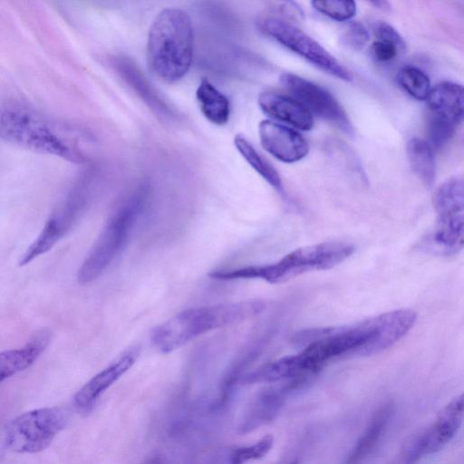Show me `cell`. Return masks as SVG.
Segmentation results:
<instances>
[{
    "instance_id": "cell-1",
    "label": "cell",
    "mask_w": 464,
    "mask_h": 464,
    "mask_svg": "<svg viewBox=\"0 0 464 464\" xmlns=\"http://www.w3.org/2000/svg\"><path fill=\"white\" fill-rule=\"evenodd\" d=\"M265 308L266 303L256 299L189 308L157 325L150 340L158 351L168 353L212 330L254 317Z\"/></svg>"
},
{
    "instance_id": "cell-2",
    "label": "cell",
    "mask_w": 464,
    "mask_h": 464,
    "mask_svg": "<svg viewBox=\"0 0 464 464\" xmlns=\"http://www.w3.org/2000/svg\"><path fill=\"white\" fill-rule=\"evenodd\" d=\"M193 55V30L187 13L162 10L153 21L147 43L150 72L160 80L173 82L186 75Z\"/></svg>"
},
{
    "instance_id": "cell-3",
    "label": "cell",
    "mask_w": 464,
    "mask_h": 464,
    "mask_svg": "<svg viewBox=\"0 0 464 464\" xmlns=\"http://www.w3.org/2000/svg\"><path fill=\"white\" fill-rule=\"evenodd\" d=\"M0 138L23 149L71 162L86 160L82 150L65 139L56 126L21 102H9L0 106Z\"/></svg>"
},
{
    "instance_id": "cell-4",
    "label": "cell",
    "mask_w": 464,
    "mask_h": 464,
    "mask_svg": "<svg viewBox=\"0 0 464 464\" xmlns=\"http://www.w3.org/2000/svg\"><path fill=\"white\" fill-rule=\"evenodd\" d=\"M354 252L347 242L330 241L299 247L279 261L265 266H250L209 273L217 280L262 279L271 284L285 282L304 273L334 267Z\"/></svg>"
},
{
    "instance_id": "cell-5",
    "label": "cell",
    "mask_w": 464,
    "mask_h": 464,
    "mask_svg": "<svg viewBox=\"0 0 464 464\" xmlns=\"http://www.w3.org/2000/svg\"><path fill=\"white\" fill-rule=\"evenodd\" d=\"M144 199L143 193H137L111 215L78 270L80 284L96 280L121 254L143 208Z\"/></svg>"
},
{
    "instance_id": "cell-6",
    "label": "cell",
    "mask_w": 464,
    "mask_h": 464,
    "mask_svg": "<svg viewBox=\"0 0 464 464\" xmlns=\"http://www.w3.org/2000/svg\"><path fill=\"white\" fill-rule=\"evenodd\" d=\"M66 411L58 407L35 409L20 414L5 429V446L17 453L45 450L67 423Z\"/></svg>"
},
{
    "instance_id": "cell-7",
    "label": "cell",
    "mask_w": 464,
    "mask_h": 464,
    "mask_svg": "<svg viewBox=\"0 0 464 464\" xmlns=\"http://www.w3.org/2000/svg\"><path fill=\"white\" fill-rule=\"evenodd\" d=\"M87 172L69 191L64 201L50 216L39 235L22 256L19 266H24L51 250L71 229L86 207L93 182Z\"/></svg>"
},
{
    "instance_id": "cell-8",
    "label": "cell",
    "mask_w": 464,
    "mask_h": 464,
    "mask_svg": "<svg viewBox=\"0 0 464 464\" xmlns=\"http://www.w3.org/2000/svg\"><path fill=\"white\" fill-rule=\"evenodd\" d=\"M257 24L263 33L324 72L345 82L353 80L349 70L321 44L293 24L273 15H265L259 18Z\"/></svg>"
},
{
    "instance_id": "cell-9",
    "label": "cell",
    "mask_w": 464,
    "mask_h": 464,
    "mask_svg": "<svg viewBox=\"0 0 464 464\" xmlns=\"http://www.w3.org/2000/svg\"><path fill=\"white\" fill-rule=\"evenodd\" d=\"M463 409L464 399L459 394L443 408L430 426L405 443L400 455L401 460L412 463L442 450L459 430L463 420Z\"/></svg>"
},
{
    "instance_id": "cell-10",
    "label": "cell",
    "mask_w": 464,
    "mask_h": 464,
    "mask_svg": "<svg viewBox=\"0 0 464 464\" xmlns=\"http://www.w3.org/2000/svg\"><path fill=\"white\" fill-rule=\"evenodd\" d=\"M280 82L311 113L348 134L353 133V126L346 112L327 90L290 72L283 73L280 76Z\"/></svg>"
},
{
    "instance_id": "cell-11",
    "label": "cell",
    "mask_w": 464,
    "mask_h": 464,
    "mask_svg": "<svg viewBox=\"0 0 464 464\" xmlns=\"http://www.w3.org/2000/svg\"><path fill=\"white\" fill-rule=\"evenodd\" d=\"M307 377L290 379L277 386L261 390L252 400L238 426L241 434L253 431L274 420L283 408L290 393L306 382Z\"/></svg>"
},
{
    "instance_id": "cell-12",
    "label": "cell",
    "mask_w": 464,
    "mask_h": 464,
    "mask_svg": "<svg viewBox=\"0 0 464 464\" xmlns=\"http://www.w3.org/2000/svg\"><path fill=\"white\" fill-rule=\"evenodd\" d=\"M258 135L262 147L285 163L298 161L309 151L306 140L299 132L274 121H260Z\"/></svg>"
},
{
    "instance_id": "cell-13",
    "label": "cell",
    "mask_w": 464,
    "mask_h": 464,
    "mask_svg": "<svg viewBox=\"0 0 464 464\" xmlns=\"http://www.w3.org/2000/svg\"><path fill=\"white\" fill-rule=\"evenodd\" d=\"M139 350L130 349L91 378L73 396V405L82 411L90 410L101 395L135 363Z\"/></svg>"
},
{
    "instance_id": "cell-14",
    "label": "cell",
    "mask_w": 464,
    "mask_h": 464,
    "mask_svg": "<svg viewBox=\"0 0 464 464\" xmlns=\"http://www.w3.org/2000/svg\"><path fill=\"white\" fill-rule=\"evenodd\" d=\"M260 109L270 118L301 130L314 126L312 113L296 99L275 92H264L258 97Z\"/></svg>"
},
{
    "instance_id": "cell-15",
    "label": "cell",
    "mask_w": 464,
    "mask_h": 464,
    "mask_svg": "<svg viewBox=\"0 0 464 464\" xmlns=\"http://www.w3.org/2000/svg\"><path fill=\"white\" fill-rule=\"evenodd\" d=\"M428 114L450 121L457 126L462 122L464 114L463 87L452 82L436 84L425 100Z\"/></svg>"
},
{
    "instance_id": "cell-16",
    "label": "cell",
    "mask_w": 464,
    "mask_h": 464,
    "mask_svg": "<svg viewBox=\"0 0 464 464\" xmlns=\"http://www.w3.org/2000/svg\"><path fill=\"white\" fill-rule=\"evenodd\" d=\"M50 342V333L36 334L22 348L0 353V383L11 376L29 368L45 350Z\"/></svg>"
},
{
    "instance_id": "cell-17",
    "label": "cell",
    "mask_w": 464,
    "mask_h": 464,
    "mask_svg": "<svg viewBox=\"0 0 464 464\" xmlns=\"http://www.w3.org/2000/svg\"><path fill=\"white\" fill-rule=\"evenodd\" d=\"M464 215L438 217L433 232L424 242L427 250L440 256L455 255L463 246Z\"/></svg>"
},
{
    "instance_id": "cell-18",
    "label": "cell",
    "mask_w": 464,
    "mask_h": 464,
    "mask_svg": "<svg viewBox=\"0 0 464 464\" xmlns=\"http://www.w3.org/2000/svg\"><path fill=\"white\" fill-rule=\"evenodd\" d=\"M392 413L393 403L392 401L384 402L376 410L362 436L347 456L346 462H361L372 454L381 441Z\"/></svg>"
},
{
    "instance_id": "cell-19",
    "label": "cell",
    "mask_w": 464,
    "mask_h": 464,
    "mask_svg": "<svg viewBox=\"0 0 464 464\" xmlns=\"http://www.w3.org/2000/svg\"><path fill=\"white\" fill-rule=\"evenodd\" d=\"M196 98L204 117L211 123L223 126L230 117L228 98L208 79H202L196 91Z\"/></svg>"
},
{
    "instance_id": "cell-20",
    "label": "cell",
    "mask_w": 464,
    "mask_h": 464,
    "mask_svg": "<svg viewBox=\"0 0 464 464\" xmlns=\"http://www.w3.org/2000/svg\"><path fill=\"white\" fill-rule=\"evenodd\" d=\"M438 217L464 215V182L462 176L444 181L436 190L433 198Z\"/></svg>"
},
{
    "instance_id": "cell-21",
    "label": "cell",
    "mask_w": 464,
    "mask_h": 464,
    "mask_svg": "<svg viewBox=\"0 0 464 464\" xmlns=\"http://www.w3.org/2000/svg\"><path fill=\"white\" fill-rule=\"evenodd\" d=\"M407 155L412 171L426 185H431L436 175L435 156L428 140L412 138L407 145Z\"/></svg>"
},
{
    "instance_id": "cell-22",
    "label": "cell",
    "mask_w": 464,
    "mask_h": 464,
    "mask_svg": "<svg viewBox=\"0 0 464 464\" xmlns=\"http://www.w3.org/2000/svg\"><path fill=\"white\" fill-rule=\"evenodd\" d=\"M234 145L256 172H257L275 189L280 192L282 191V180L276 169L243 135L237 134L235 136Z\"/></svg>"
},
{
    "instance_id": "cell-23",
    "label": "cell",
    "mask_w": 464,
    "mask_h": 464,
    "mask_svg": "<svg viewBox=\"0 0 464 464\" xmlns=\"http://www.w3.org/2000/svg\"><path fill=\"white\" fill-rule=\"evenodd\" d=\"M399 85L412 98L425 101L430 91L429 76L415 66H405L397 75Z\"/></svg>"
},
{
    "instance_id": "cell-24",
    "label": "cell",
    "mask_w": 464,
    "mask_h": 464,
    "mask_svg": "<svg viewBox=\"0 0 464 464\" xmlns=\"http://www.w3.org/2000/svg\"><path fill=\"white\" fill-rule=\"evenodd\" d=\"M314 8L333 20L345 22L356 14L354 0H311Z\"/></svg>"
},
{
    "instance_id": "cell-25",
    "label": "cell",
    "mask_w": 464,
    "mask_h": 464,
    "mask_svg": "<svg viewBox=\"0 0 464 464\" xmlns=\"http://www.w3.org/2000/svg\"><path fill=\"white\" fill-rule=\"evenodd\" d=\"M457 125L437 116L428 114L427 132L429 143L432 148L440 149L453 136Z\"/></svg>"
},
{
    "instance_id": "cell-26",
    "label": "cell",
    "mask_w": 464,
    "mask_h": 464,
    "mask_svg": "<svg viewBox=\"0 0 464 464\" xmlns=\"http://www.w3.org/2000/svg\"><path fill=\"white\" fill-rule=\"evenodd\" d=\"M273 442V436L268 434L252 445L237 448L230 453V462L239 464L261 459L269 452Z\"/></svg>"
},
{
    "instance_id": "cell-27",
    "label": "cell",
    "mask_w": 464,
    "mask_h": 464,
    "mask_svg": "<svg viewBox=\"0 0 464 464\" xmlns=\"http://www.w3.org/2000/svg\"><path fill=\"white\" fill-rule=\"evenodd\" d=\"M369 40L367 29L359 22H351L346 24L342 34V41L353 50H361Z\"/></svg>"
},
{
    "instance_id": "cell-28",
    "label": "cell",
    "mask_w": 464,
    "mask_h": 464,
    "mask_svg": "<svg viewBox=\"0 0 464 464\" xmlns=\"http://www.w3.org/2000/svg\"><path fill=\"white\" fill-rule=\"evenodd\" d=\"M270 8L276 18L293 24L303 18V11L293 0H271Z\"/></svg>"
},
{
    "instance_id": "cell-29",
    "label": "cell",
    "mask_w": 464,
    "mask_h": 464,
    "mask_svg": "<svg viewBox=\"0 0 464 464\" xmlns=\"http://www.w3.org/2000/svg\"><path fill=\"white\" fill-rule=\"evenodd\" d=\"M401 50L394 43L377 39L371 47L372 58L379 63H388L394 60Z\"/></svg>"
},
{
    "instance_id": "cell-30",
    "label": "cell",
    "mask_w": 464,
    "mask_h": 464,
    "mask_svg": "<svg viewBox=\"0 0 464 464\" xmlns=\"http://www.w3.org/2000/svg\"><path fill=\"white\" fill-rule=\"evenodd\" d=\"M374 34L377 39L388 40L394 43L401 51L405 49V42L400 34L389 24L380 22L374 27Z\"/></svg>"
},
{
    "instance_id": "cell-31",
    "label": "cell",
    "mask_w": 464,
    "mask_h": 464,
    "mask_svg": "<svg viewBox=\"0 0 464 464\" xmlns=\"http://www.w3.org/2000/svg\"><path fill=\"white\" fill-rule=\"evenodd\" d=\"M371 2L375 7L382 10L389 11L391 8L389 0H368Z\"/></svg>"
}]
</instances>
